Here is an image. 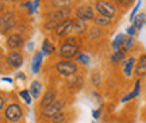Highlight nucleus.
I'll return each mask as SVG.
<instances>
[{"instance_id":"nucleus-18","label":"nucleus","mask_w":146,"mask_h":123,"mask_svg":"<svg viewBox=\"0 0 146 123\" xmlns=\"http://www.w3.org/2000/svg\"><path fill=\"white\" fill-rule=\"evenodd\" d=\"M134 46V38L133 37H127V38H123V41H122V43H120V47L119 50H122L123 53H126V51L129 50V49H131V47Z\"/></svg>"},{"instance_id":"nucleus-16","label":"nucleus","mask_w":146,"mask_h":123,"mask_svg":"<svg viewBox=\"0 0 146 123\" xmlns=\"http://www.w3.org/2000/svg\"><path fill=\"white\" fill-rule=\"evenodd\" d=\"M41 51H42V54H45V56H50V54H53V53L56 51V46H54L49 39H45V41L42 42Z\"/></svg>"},{"instance_id":"nucleus-35","label":"nucleus","mask_w":146,"mask_h":123,"mask_svg":"<svg viewBox=\"0 0 146 123\" xmlns=\"http://www.w3.org/2000/svg\"><path fill=\"white\" fill-rule=\"evenodd\" d=\"M41 3V0H35V1H33V12H35L36 8H38V5Z\"/></svg>"},{"instance_id":"nucleus-28","label":"nucleus","mask_w":146,"mask_h":123,"mask_svg":"<svg viewBox=\"0 0 146 123\" xmlns=\"http://www.w3.org/2000/svg\"><path fill=\"white\" fill-rule=\"evenodd\" d=\"M52 120H53V123H62L64 120H65V114L58 112V114H56V115H53Z\"/></svg>"},{"instance_id":"nucleus-37","label":"nucleus","mask_w":146,"mask_h":123,"mask_svg":"<svg viewBox=\"0 0 146 123\" xmlns=\"http://www.w3.org/2000/svg\"><path fill=\"white\" fill-rule=\"evenodd\" d=\"M18 77L22 78V80H26V76H25V73H18Z\"/></svg>"},{"instance_id":"nucleus-19","label":"nucleus","mask_w":146,"mask_h":123,"mask_svg":"<svg viewBox=\"0 0 146 123\" xmlns=\"http://www.w3.org/2000/svg\"><path fill=\"white\" fill-rule=\"evenodd\" d=\"M139 89H141V81H139V80H137V82H135V88H134V91L129 93V95H127L126 98H123V100H122V102L126 103V102H129V100H131V99L137 98V96L139 95Z\"/></svg>"},{"instance_id":"nucleus-14","label":"nucleus","mask_w":146,"mask_h":123,"mask_svg":"<svg viewBox=\"0 0 146 123\" xmlns=\"http://www.w3.org/2000/svg\"><path fill=\"white\" fill-rule=\"evenodd\" d=\"M134 65H135V58H134V57H130V58H127V60L123 62V73H125L127 77H130L131 74H133Z\"/></svg>"},{"instance_id":"nucleus-32","label":"nucleus","mask_w":146,"mask_h":123,"mask_svg":"<svg viewBox=\"0 0 146 123\" xmlns=\"http://www.w3.org/2000/svg\"><path fill=\"white\" fill-rule=\"evenodd\" d=\"M126 33H127L130 37H133V35H135V34H137V29L134 27V26H130V27L126 30Z\"/></svg>"},{"instance_id":"nucleus-21","label":"nucleus","mask_w":146,"mask_h":123,"mask_svg":"<svg viewBox=\"0 0 146 123\" xmlns=\"http://www.w3.org/2000/svg\"><path fill=\"white\" fill-rule=\"evenodd\" d=\"M53 7H56L57 10L61 8H69V5L72 4V0H52Z\"/></svg>"},{"instance_id":"nucleus-33","label":"nucleus","mask_w":146,"mask_h":123,"mask_svg":"<svg viewBox=\"0 0 146 123\" xmlns=\"http://www.w3.org/2000/svg\"><path fill=\"white\" fill-rule=\"evenodd\" d=\"M100 115H102V111H100V110H95V111H92V116H94L95 119H99Z\"/></svg>"},{"instance_id":"nucleus-4","label":"nucleus","mask_w":146,"mask_h":123,"mask_svg":"<svg viewBox=\"0 0 146 123\" xmlns=\"http://www.w3.org/2000/svg\"><path fill=\"white\" fill-rule=\"evenodd\" d=\"M76 18L78 21H92L95 18V10L91 5H80L76 8Z\"/></svg>"},{"instance_id":"nucleus-39","label":"nucleus","mask_w":146,"mask_h":123,"mask_svg":"<svg viewBox=\"0 0 146 123\" xmlns=\"http://www.w3.org/2000/svg\"><path fill=\"white\" fill-rule=\"evenodd\" d=\"M3 1H15V0H3Z\"/></svg>"},{"instance_id":"nucleus-5","label":"nucleus","mask_w":146,"mask_h":123,"mask_svg":"<svg viewBox=\"0 0 146 123\" xmlns=\"http://www.w3.org/2000/svg\"><path fill=\"white\" fill-rule=\"evenodd\" d=\"M73 26H74V19H69L66 18L65 21H62L56 29V35L57 37H66L73 31Z\"/></svg>"},{"instance_id":"nucleus-17","label":"nucleus","mask_w":146,"mask_h":123,"mask_svg":"<svg viewBox=\"0 0 146 123\" xmlns=\"http://www.w3.org/2000/svg\"><path fill=\"white\" fill-rule=\"evenodd\" d=\"M135 72L138 76H145L146 74V54L142 56L139 60H138V64H137Z\"/></svg>"},{"instance_id":"nucleus-40","label":"nucleus","mask_w":146,"mask_h":123,"mask_svg":"<svg viewBox=\"0 0 146 123\" xmlns=\"http://www.w3.org/2000/svg\"><path fill=\"white\" fill-rule=\"evenodd\" d=\"M0 26H1V19H0Z\"/></svg>"},{"instance_id":"nucleus-6","label":"nucleus","mask_w":146,"mask_h":123,"mask_svg":"<svg viewBox=\"0 0 146 123\" xmlns=\"http://www.w3.org/2000/svg\"><path fill=\"white\" fill-rule=\"evenodd\" d=\"M22 108L19 104L16 103H12L8 107L5 108V118L8 119L10 122H18L19 119L22 118Z\"/></svg>"},{"instance_id":"nucleus-38","label":"nucleus","mask_w":146,"mask_h":123,"mask_svg":"<svg viewBox=\"0 0 146 123\" xmlns=\"http://www.w3.org/2000/svg\"><path fill=\"white\" fill-rule=\"evenodd\" d=\"M3 81H7V82H12V78H8V77H3Z\"/></svg>"},{"instance_id":"nucleus-7","label":"nucleus","mask_w":146,"mask_h":123,"mask_svg":"<svg viewBox=\"0 0 146 123\" xmlns=\"http://www.w3.org/2000/svg\"><path fill=\"white\" fill-rule=\"evenodd\" d=\"M7 64L10 65L11 68H14V69H18V68H21L23 65V57L19 51L16 50H12L8 53V56H7Z\"/></svg>"},{"instance_id":"nucleus-13","label":"nucleus","mask_w":146,"mask_h":123,"mask_svg":"<svg viewBox=\"0 0 146 123\" xmlns=\"http://www.w3.org/2000/svg\"><path fill=\"white\" fill-rule=\"evenodd\" d=\"M1 25H3V30L7 31L10 30L11 27H14L15 26V18H14V14L12 12H7L3 15L1 18Z\"/></svg>"},{"instance_id":"nucleus-36","label":"nucleus","mask_w":146,"mask_h":123,"mask_svg":"<svg viewBox=\"0 0 146 123\" xmlns=\"http://www.w3.org/2000/svg\"><path fill=\"white\" fill-rule=\"evenodd\" d=\"M4 99L1 98V96H0V110H3V107H4Z\"/></svg>"},{"instance_id":"nucleus-8","label":"nucleus","mask_w":146,"mask_h":123,"mask_svg":"<svg viewBox=\"0 0 146 123\" xmlns=\"http://www.w3.org/2000/svg\"><path fill=\"white\" fill-rule=\"evenodd\" d=\"M64 106H65V102H64V100H57V102H54L53 104H50L47 108L43 110V115H45L46 118H52L53 115L61 112V110L64 108Z\"/></svg>"},{"instance_id":"nucleus-9","label":"nucleus","mask_w":146,"mask_h":123,"mask_svg":"<svg viewBox=\"0 0 146 123\" xmlns=\"http://www.w3.org/2000/svg\"><path fill=\"white\" fill-rule=\"evenodd\" d=\"M23 43H25V39H23V37L21 34H11L8 35L7 38V46L10 47L11 50H16V49H19V47L23 46Z\"/></svg>"},{"instance_id":"nucleus-26","label":"nucleus","mask_w":146,"mask_h":123,"mask_svg":"<svg viewBox=\"0 0 146 123\" xmlns=\"http://www.w3.org/2000/svg\"><path fill=\"white\" fill-rule=\"evenodd\" d=\"M123 38H125V35H123V34H118V35L115 37V39L112 41V47L115 49V51L119 50L120 43H122V41H123Z\"/></svg>"},{"instance_id":"nucleus-20","label":"nucleus","mask_w":146,"mask_h":123,"mask_svg":"<svg viewBox=\"0 0 146 123\" xmlns=\"http://www.w3.org/2000/svg\"><path fill=\"white\" fill-rule=\"evenodd\" d=\"M133 22H134V27H135L137 30H141L142 29V26L145 25V22H146V15L145 14H139V15H137L134 19H133Z\"/></svg>"},{"instance_id":"nucleus-29","label":"nucleus","mask_w":146,"mask_h":123,"mask_svg":"<svg viewBox=\"0 0 146 123\" xmlns=\"http://www.w3.org/2000/svg\"><path fill=\"white\" fill-rule=\"evenodd\" d=\"M61 22H57V21H47L45 23V29L46 30H56L57 29V26L60 25Z\"/></svg>"},{"instance_id":"nucleus-31","label":"nucleus","mask_w":146,"mask_h":123,"mask_svg":"<svg viewBox=\"0 0 146 123\" xmlns=\"http://www.w3.org/2000/svg\"><path fill=\"white\" fill-rule=\"evenodd\" d=\"M139 7H141V0H138V3H137V5L134 7V10H133V12H131V15H130V21H131V22H133V19L135 18L137 11L139 10Z\"/></svg>"},{"instance_id":"nucleus-2","label":"nucleus","mask_w":146,"mask_h":123,"mask_svg":"<svg viewBox=\"0 0 146 123\" xmlns=\"http://www.w3.org/2000/svg\"><path fill=\"white\" fill-rule=\"evenodd\" d=\"M56 69L57 72L61 74V76H65V77H70V76H74L76 72H77V65L74 64L73 61L70 60H61L56 64Z\"/></svg>"},{"instance_id":"nucleus-34","label":"nucleus","mask_w":146,"mask_h":123,"mask_svg":"<svg viewBox=\"0 0 146 123\" xmlns=\"http://www.w3.org/2000/svg\"><path fill=\"white\" fill-rule=\"evenodd\" d=\"M119 4H122V5H129L130 3H133L134 0H116Z\"/></svg>"},{"instance_id":"nucleus-25","label":"nucleus","mask_w":146,"mask_h":123,"mask_svg":"<svg viewBox=\"0 0 146 123\" xmlns=\"http://www.w3.org/2000/svg\"><path fill=\"white\" fill-rule=\"evenodd\" d=\"M77 61L78 62H83L84 65H89V62H91V58H89L88 54H85V53H77Z\"/></svg>"},{"instance_id":"nucleus-1","label":"nucleus","mask_w":146,"mask_h":123,"mask_svg":"<svg viewBox=\"0 0 146 123\" xmlns=\"http://www.w3.org/2000/svg\"><path fill=\"white\" fill-rule=\"evenodd\" d=\"M78 53V45L74 38H68L65 39L64 43L60 47V56L62 57L64 60H70L74 56H77Z\"/></svg>"},{"instance_id":"nucleus-27","label":"nucleus","mask_w":146,"mask_h":123,"mask_svg":"<svg viewBox=\"0 0 146 123\" xmlns=\"http://www.w3.org/2000/svg\"><path fill=\"white\" fill-rule=\"evenodd\" d=\"M19 96L26 102V104H31V95H30V92H29L27 89L21 91V92H19Z\"/></svg>"},{"instance_id":"nucleus-30","label":"nucleus","mask_w":146,"mask_h":123,"mask_svg":"<svg viewBox=\"0 0 146 123\" xmlns=\"http://www.w3.org/2000/svg\"><path fill=\"white\" fill-rule=\"evenodd\" d=\"M100 34H102V31H100V29H91V31H89V38H96V37H99Z\"/></svg>"},{"instance_id":"nucleus-22","label":"nucleus","mask_w":146,"mask_h":123,"mask_svg":"<svg viewBox=\"0 0 146 123\" xmlns=\"http://www.w3.org/2000/svg\"><path fill=\"white\" fill-rule=\"evenodd\" d=\"M123 58H125V53L122 50H116V51H114L112 56H111V62H112V64H118V62H120Z\"/></svg>"},{"instance_id":"nucleus-10","label":"nucleus","mask_w":146,"mask_h":123,"mask_svg":"<svg viewBox=\"0 0 146 123\" xmlns=\"http://www.w3.org/2000/svg\"><path fill=\"white\" fill-rule=\"evenodd\" d=\"M69 15V8H61V10H54L52 12L47 14V18L50 21H57V22H62L66 19V16Z\"/></svg>"},{"instance_id":"nucleus-15","label":"nucleus","mask_w":146,"mask_h":123,"mask_svg":"<svg viewBox=\"0 0 146 123\" xmlns=\"http://www.w3.org/2000/svg\"><path fill=\"white\" fill-rule=\"evenodd\" d=\"M29 92H30V95H31V98L38 99L39 96H41V92H42V84L39 81H33Z\"/></svg>"},{"instance_id":"nucleus-12","label":"nucleus","mask_w":146,"mask_h":123,"mask_svg":"<svg viewBox=\"0 0 146 123\" xmlns=\"http://www.w3.org/2000/svg\"><path fill=\"white\" fill-rule=\"evenodd\" d=\"M42 60H43V54L42 51H36L34 57H33L31 61V70L34 74H38L39 70H41V65H42Z\"/></svg>"},{"instance_id":"nucleus-24","label":"nucleus","mask_w":146,"mask_h":123,"mask_svg":"<svg viewBox=\"0 0 146 123\" xmlns=\"http://www.w3.org/2000/svg\"><path fill=\"white\" fill-rule=\"evenodd\" d=\"M85 30V23L83 21H78L74 19V26H73V31H77V33H84Z\"/></svg>"},{"instance_id":"nucleus-3","label":"nucleus","mask_w":146,"mask_h":123,"mask_svg":"<svg viewBox=\"0 0 146 123\" xmlns=\"http://www.w3.org/2000/svg\"><path fill=\"white\" fill-rule=\"evenodd\" d=\"M95 10L99 12L100 16H104V18H108V19L114 18L115 14H116V8L106 0H98L96 4H95Z\"/></svg>"},{"instance_id":"nucleus-23","label":"nucleus","mask_w":146,"mask_h":123,"mask_svg":"<svg viewBox=\"0 0 146 123\" xmlns=\"http://www.w3.org/2000/svg\"><path fill=\"white\" fill-rule=\"evenodd\" d=\"M94 22L98 26H108V25H111V19L104 18V16H95Z\"/></svg>"},{"instance_id":"nucleus-11","label":"nucleus","mask_w":146,"mask_h":123,"mask_svg":"<svg viewBox=\"0 0 146 123\" xmlns=\"http://www.w3.org/2000/svg\"><path fill=\"white\" fill-rule=\"evenodd\" d=\"M56 96H57V93H56L54 89H49V91H46L45 96H43L42 100H41V107L43 108V110L47 108L50 104H53V103L56 102Z\"/></svg>"}]
</instances>
